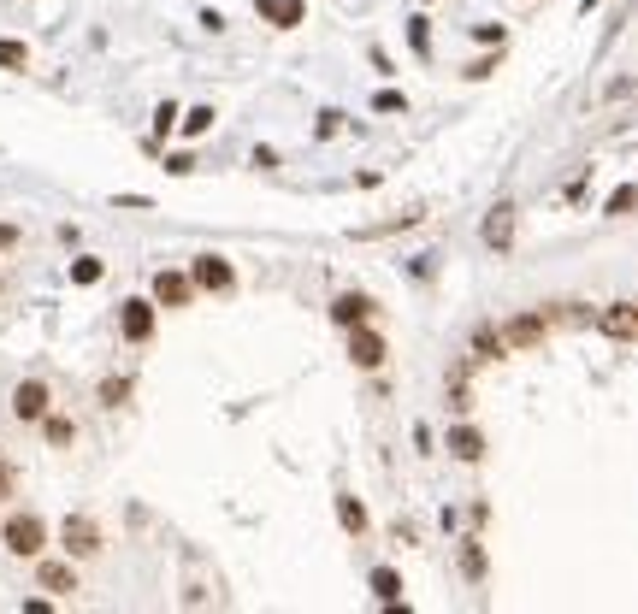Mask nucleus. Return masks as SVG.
<instances>
[{
    "label": "nucleus",
    "mask_w": 638,
    "mask_h": 614,
    "mask_svg": "<svg viewBox=\"0 0 638 614\" xmlns=\"http://www.w3.org/2000/svg\"><path fill=\"white\" fill-rule=\"evenodd\" d=\"M0 538H6V550L18 555V561H36V555L48 550V520L42 514H6Z\"/></svg>",
    "instance_id": "obj_1"
},
{
    "label": "nucleus",
    "mask_w": 638,
    "mask_h": 614,
    "mask_svg": "<svg viewBox=\"0 0 638 614\" xmlns=\"http://www.w3.org/2000/svg\"><path fill=\"white\" fill-rule=\"evenodd\" d=\"M60 544H65V555H71V561H89V555L107 550V538H101V526H95L89 514H65Z\"/></svg>",
    "instance_id": "obj_2"
},
{
    "label": "nucleus",
    "mask_w": 638,
    "mask_h": 614,
    "mask_svg": "<svg viewBox=\"0 0 638 614\" xmlns=\"http://www.w3.org/2000/svg\"><path fill=\"white\" fill-rule=\"evenodd\" d=\"M190 278H195V290H213V296L237 290V272H231V260H225V254H195Z\"/></svg>",
    "instance_id": "obj_3"
},
{
    "label": "nucleus",
    "mask_w": 638,
    "mask_h": 614,
    "mask_svg": "<svg viewBox=\"0 0 638 614\" xmlns=\"http://www.w3.org/2000/svg\"><path fill=\"white\" fill-rule=\"evenodd\" d=\"M148 290H154V307H190L195 302V278H190V272H172V266H166V272H154V284H148Z\"/></svg>",
    "instance_id": "obj_4"
},
{
    "label": "nucleus",
    "mask_w": 638,
    "mask_h": 614,
    "mask_svg": "<svg viewBox=\"0 0 638 614\" xmlns=\"http://www.w3.org/2000/svg\"><path fill=\"white\" fill-rule=\"evenodd\" d=\"M544 331H550V313H520V319H509L497 337H503V349H538Z\"/></svg>",
    "instance_id": "obj_5"
},
{
    "label": "nucleus",
    "mask_w": 638,
    "mask_h": 614,
    "mask_svg": "<svg viewBox=\"0 0 638 614\" xmlns=\"http://www.w3.org/2000/svg\"><path fill=\"white\" fill-rule=\"evenodd\" d=\"M119 331H125V343H148L154 337V296H130L119 307Z\"/></svg>",
    "instance_id": "obj_6"
},
{
    "label": "nucleus",
    "mask_w": 638,
    "mask_h": 614,
    "mask_svg": "<svg viewBox=\"0 0 638 614\" xmlns=\"http://www.w3.org/2000/svg\"><path fill=\"white\" fill-rule=\"evenodd\" d=\"M48 408H54V396H48V384H42V378H24V384L12 390V414H18L24 426H36Z\"/></svg>",
    "instance_id": "obj_7"
},
{
    "label": "nucleus",
    "mask_w": 638,
    "mask_h": 614,
    "mask_svg": "<svg viewBox=\"0 0 638 614\" xmlns=\"http://www.w3.org/2000/svg\"><path fill=\"white\" fill-rule=\"evenodd\" d=\"M597 331L603 337H615V343H638V307L633 302H615L597 313Z\"/></svg>",
    "instance_id": "obj_8"
},
{
    "label": "nucleus",
    "mask_w": 638,
    "mask_h": 614,
    "mask_svg": "<svg viewBox=\"0 0 638 614\" xmlns=\"http://www.w3.org/2000/svg\"><path fill=\"white\" fill-rule=\"evenodd\" d=\"M349 361H355L361 372L384 367V337L373 331V325H355V331H349Z\"/></svg>",
    "instance_id": "obj_9"
},
{
    "label": "nucleus",
    "mask_w": 638,
    "mask_h": 614,
    "mask_svg": "<svg viewBox=\"0 0 638 614\" xmlns=\"http://www.w3.org/2000/svg\"><path fill=\"white\" fill-rule=\"evenodd\" d=\"M331 319H337L343 331H355V325H367V319H373V296H367V290H343V296L331 302Z\"/></svg>",
    "instance_id": "obj_10"
},
{
    "label": "nucleus",
    "mask_w": 638,
    "mask_h": 614,
    "mask_svg": "<svg viewBox=\"0 0 638 614\" xmlns=\"http://www.w3.org/2000/svg\"><path fill=\"white\" fill-rule=\"evenodd\" d=\"M36 585L54 591V597H65V591H77V567H65V561H36Z\"/></svg>",
    "instance_id": "obj_11"
},
{
    "label": "nucleus",
    "mask_w": 638,
    "mask_h": 614,
    "mask_svg": "<svg viewBox=\"0 0 638 614\" xmlns=\"http://www.w3.org/2000/svg\"><path fill=\"white\" fill-rule=\"evenodd\" d=\"M255 12L266 24H278V30H296L302 24V0H255Z\"/></svg>",
    "instance_id": "obj_12"
},
{
    "label": "nucleus",
    "mask_w": 638,
    "mask_h": 614,
    "mask_svg": "<svg viewBox=\"0 0 638 614\" xmlns=\"http://www.w3.org/2000/svg\"><path fill=\"white\" fill-rule=\"evenodd\" d=\"M449 455L473 467V461H485V437H479L473 426H455V431H449Z\"/></svg>",
    "instance_id": "obj_13"
},
{
    "label": "nucleus",
    "mask_w": 638,
    "mask_h": 614,
    "mask_svg": "<svg viewBox=\"0 0 638 614\" xmlns=\"http://www.w3.org/2000/svg\"><path fill=\"white\" fill-rule=\"evenodd\" d=\"M485 243H491V248H509L514 243V207H509V201H497V207H491V219H485Z\"/></svg>",
    "instance_id": "obj_14"
},
{
    "label": "nucleus",
    "mask_w": 638,
    "mask_h": 614,
    "mask_svg": "<svg viewBox=\"0 0 638 614\" xmlns=\"http://www.w3.org/2000/svg\"><path fill=\"white\" fill-rule=\"evenodd\" d=\"M373 597H379L384 609H402V579H396V567H373Z\"/></svg>",
    "instance_id": "obj_15"
},
{
    "label": "nucleus",
    "mask_w": 638,
    "mask_h": 614,
    "mask_svg": "<svg viewBox=\"0 0 638 614\" xmlns=\"http://www.w3.org/2000/svg\"><path fill=\"white\" fill-rule=\"evenodd\" d=\"M337 520H343V532H349V538H367V526H373V520H367V508H361L355 496H337Z\"/></svg>",
    "instance_id": "obj_16"
},
{
    "label": "nucleus",
    "mask_w": 638,
    "mask_h": 614,
    "mask_svg": "<svg viewBox=\"0 0 638 614\" xmlns=\"http://www.w3.org/2000/svg\"><path fill=\"white\" fill-rule=\"evenodd\" d=\"M36 426H42V437H48V443H54V449H65V443H71V437H77V426H71V420H65V414H54V408H48V414H42V420H36Z\"/></svg>",
    "instance_id": "obj_17"
},
{
    "label": "nucleus",
    "mask_w": 638,
    "mask_h": 614,
    "mask_svg": "<svg viewBox=\"0 0 638 614\" xmlns=\"http://www.w3.org/2000/svg\"><path fill=\"white\" fill-rule=\"evenodd\" d=\"M101 272H107V266H101L95 254H77V260H71V284H83V290H89V284H101Z\"/></svg>",
    "instance_id": "obj_18"
},
{
    "label": "nucleus",
    "mask_w": 638,
    "mask_h": 614,
    "mask_svg": "<svg viewBox=\"0 0 638 614\" xmlns=\"http://www.w3.org/2000/svg\"><path fill=\"white\" fill-rule=\"evenodd\" d=\"M24 65H30V48L12 42V36H0V71H24Z\"/></svg>",
    "instance_id": "obj_19"
},
{
    "label": "nucleus",
    "mask_w": 638,
    "mask_h": 614,
    "mask_svg": "<svg viewBox=\"0 0 638 614\" xmlns=\"http://www.w3.org/2000/svg\"><path fill=\"white\" fill-rule=\"evenodd\" d=\"M178 124H184V136H207L213 130V107H190Z\"/></svg>",
    "instance_id": "obj_20"
},
{
    "label": "nucleus",
    "mask_w": 638,
    "mask_h": 614,
    "mask_svg": "<svg viewBox=\"0 0 638 614\" xmlns=\"http://www.w3.org/2000/svg\"><path fill=\"white\" fill-rule=\"evenodd\" d=\"M426 24H432V18H408V42H414V54H420V60L432 54V30H426Z\"/></svg>",
    "instance_id": "obj_21"
},
{
    "label": "nucleus",
    "mask_w": 638,
    "mask_h": 614,
    "mask_svg": "<svg viewBox=\"0 0 638 614\" xmlns=\"http://www.w3.org/2000/svg\"><path fill=\"white\" fill-rule=\"evenodd\" d=\"M633 207H638V184H621L615 195H609V213H615V219H621V213H633Z\"/></svg>",
    "instance_id": "obj_22"
},
{
    "label": "nucleus",
    "mask_w": 638,
    "mask_h": 614,
    "mask_svg": "<svg viewBox=\"0 0 638 614\" xmlns=\"http://www.w3.org/2000/svg\"><path fill=\"white\" fill-rule=\"evenodd\" d=\"M125 396H130V384H125V378H101V402H107V408H119Z\"/></svg>",
    "instance_id": "obj_23"
},
{
    "label": "nucleus",
    "mask_w": 638,
    "mask_h": 614,
    "mask_svg": "<svg viewBox=\"0 0 638 614\" xmlns=\"http://www.w3.org/2000/svg\"><path fill=\"white\" fill-rule=\"evenodd\" d=\"M373 113H408V95L384 89V95H373Z\"/></svg>",
    "instance_id": "obj_24"
},
{
    "label": "nucleus",
    "mask_w": 638,
    "mask_h": 614,
    "mask_svg": "<svg viewBox=\"0 0 638 614\" xmlns=\"http://www.w3.org/2000/svg\"><path fill=\"white\" fill-rule=\"evenodd\" d=\"M12 491H18V467L0 461V502H12Z\"/></svg>",
    "instance_id": "obj_25"
},
{
    "label": "nucleus",
    "mask_w": 638,
    "mask_h": 614,
    "mask_svg": "<svg viewBox=\"0 0 638 614\" xmlns=\"http://www.w3.org/2000/svg\"><path fill=\"white\" fill-rule=\"evenodd\" d=\"M18 243H24V231H18V225H0V254H12Z\"/></svg>",
    "instance_id": "obj_26"
},
{
    "label": "nucleus",
    "mask_w": 638,
    "mask_h": 614,
    "mask_svg": "<svg viewBox=\"0 0 638 614\" xmlns=\"http://www.w3.org/2000/svg\"><path fill=\"white\" fill-rule=\"evenodd\" d=\"M166 172H172V178H184V172H195V160H190V154H172V160H166Z\"/></svg>",
    "instance_id": "obj_27"
},
{
    "label": "nucleus",
    "mask_w": 638,
    "mask_h": 614,
    "mask_svg": "<svg viewBox=\"0 0 638 614\" xmlns=\"http://www.w3.org/2000/svg\"><path fill=\"white\" fill-rule=\"evenodd\" d=\"M579 12H597V0H579Z\"/></svg>",
    "instance_id": "obj_28"
},
{
    "label": "nucleus",
    "mask_w": 638,
    "mask_h": 614,
    "mask_svg": "<svg viewBox=\"0 0 638 614\" xmlns=\"http://www.w3.org/2000/svg\"><path fill=\"white\" fill-rule=\"evenodd\" d=\"M0 284H6V278H0Z\"/></svg>",
    "instance_id": "obj_29"
}]
</instances>
